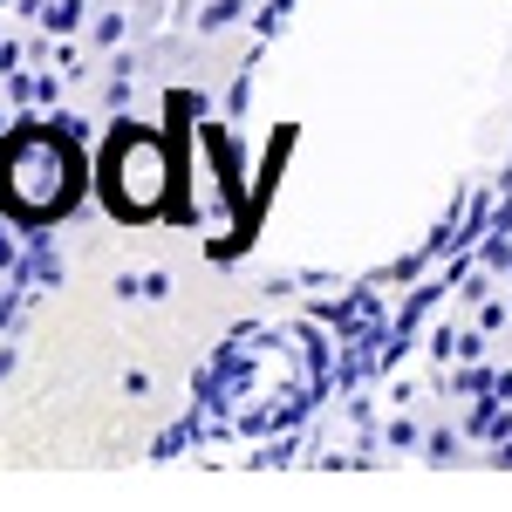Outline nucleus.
Here are the masks:
<instances>
[{"instance_id":"1","label":"nucleus","mask_w":512,"mask_h":512,"mask_svg":"<svg viewBox=\"0 0 512 512\" xmlns=\"http://www.w3.org/2000/svg\"><path fill=\"white\" fill-rule=\"evenodd\" d=\"M76 198V151L48 130H28L0 151V205L21 219H48Z\"/></svg>"},{"instance_id":"2","label":"nucleus","mask_w":512,"mask_h":512,"mask_svg":"<svg viewBox=\"0 0 512 512\" xmlns=\"http://www.w3.org/2000/svg\"><path fill=\"white\" fill-rule=\"evenodd\" d=\"M164 185H171V158L151 130H123L103 151V198L117 205L123 219H151L164 205Z\"/></svg>"}]
</instances>
